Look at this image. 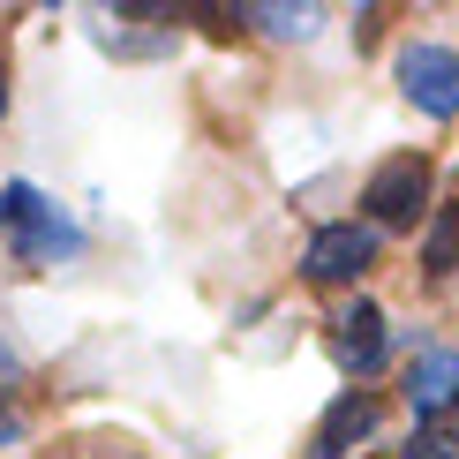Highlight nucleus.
<instances>
[{
    "label": "nucleus",
    "mask_w": 459,
    "mask_h": 459,
    "mask_svg": "<svg viewBox=\"0 0 459 459\" xmlns=\"http://www.w3.org/2000/svg\"><path fill=\"white\" fill-rule=\"evenodd\" d=\"M407 414L414 422H437V414H452L459 407V347H422L407 361Z\"/></svg>",
    "instance_id": "7"
},
{
    "label": "nucleus",
    "mask_w": 459,
    "mask_h": 459,
    "mask_svg": "<svg viewBox=\"0 0 459 459\" xmlns=\"http://www.w3.org/2000/svg\"><path fill=\"white\" fill-rule=\"evenodd\" d=\"M234 23H256L264 38H316V23H324V8L316 0H294V8H286V0H248V8H234Z\"/></svg>",
    "instance_id": "8"
},
{
    "label": "nucleus",
    "mask_w": 459,
    "mask_h": 459,
    "mask_svg": "<svg viewBox=\"0 0 459 459\" xmlns=\"http://www.w3.org/2000/svg\"><path fill=\"white\" fill-rule=\"evenodd\" d=\"M407 459H459V445H445V437H414V445H407Z\"/></svg>",
    "instance_id": "11"
},
{
    "label": "nucleus",
    "mask_w": 459,
    "mask_h": 459,
    "mask_svg": "<svg viewBox=\"0 0 459 459\" xmlns=\"http://www.w3.org/2000/svg\"><path fill=\"white\" fill-rule=\"evenodd\" d=\"M369 272H377V234L361 219L316 226L309 248H301V279H309V286H354V279H369Z\"/></svg>",
    "instance_id": "4"
},
{
    "label": "nucleus",
    "mask_w": 459,
    "mask_h": 459,
    "mask_svg": "<svg viewBox=\"0 0 459 459\" xmlns=\"http://www.w3.org/2000/svg\"><path fill=\"white\" fill-rule=\"evenodd\" d=\"M399 91H407V106L429 113V121H459V46L407 38V46H399Z\"/></svg>",
    "instance_id": "3"
},
{
    "label": "nucleus",
    "mask_w": 459,
    "mask_h": 459,
    "mask_svg": "<svg viewBox=\"0 0 459 459\" xmlns=\"http://www.w3.org/2000/svg\"><path fill=\"white\" fill-rule=\"evenodd\" d=\"M0 234H8L15 264H30V272H53V264L83 256V226H75L38 181H0Z\"/></svg>",
    "instance_id": "1"
},
{
    "label": "nucleus",
    "mask_w": 459,
    "mask_h": 459,
    "mask_svg": "<svg viewBox=\"0 0 459 459\" xmlns=\"http://www.w3.org/2000/svg\"><path fill=\"white\" fill-rule=\"evenodd\" d=\"M377 422H385V399H377L369 385H354V392H339L332 407H324V422L309 437V459H347L354 445H369Z\"/></svg>",
    "instance_id": "6"
},
{
    "label": "nucleus",
    "mask_w": 459,
    "mask_h": 459,
    "mask_svg": "<svg viewBox=\"0 0 459 459\" xmlns=\"http://www.w3.org/2000/svg\"><path fill=\"white\" fill-rule=\"evenodd\" d=\"M429 188H437V166L422 151H392L385 166H377L369 181H361V226H414L429 212Z\"/></svg>",
    "instance_id": "2"
},
{
    "label": "nucleus",
    "mask_w": 459,
    "mask_h": 459,
    "mask_svg": "<svg viewBox=\"0 0 459 459\" xmlns=\"http://www.w3.org/2000/svg\"><path fill=\"white\" fill-rule=\"evenodd\" d=\"M0 113H8V68H0Z\"/></svg>",
    "instance_id": "12"
},
{
    "label": "nucleus",
    "mask_w": 459,
    "mask_h": 459,
    "mask_svg": "<svg viewBox=\"0 0 459 459\" xmlns=\"http://www.w3.org/2000/svg\"><path fill=\"white\" fill-rule=\"evenodd\" d=\"M385 354H392V324H385V309H377L369 294L339 301V309H332V361L354 377V385H369V377L385 369Z\"/></svg>",
    "instance_id": "5"
},
{
    "label": "nucleus",
    "mask_w": 459,
    "mask_h": 459,
    "mask_svg": "<svg viewBox=\"0 0 459 459\" xmlns=\"http://www.w3.org/2000/svg\"><path fill=\"white\" fill-rule=\"evenodd\" d=\"M422 272L429 279L459 272V204H437L429 212V226H422Z\"/></svg>",
    "instance_id": "9"
},
{
    "label": "nucleus",
    "mask_w": 459,
    "mask_h": 459,
    "mask_svg": "<svg viewBox=\"0 0 459 459\" xmlns=\"http://www.w3.org/2000/svg\"><path fill=\"white\" fill-rule=\"evenodd\" d=\"M15 385H23V361H15V347H8V339H0V407H8V399H15Z\"/></svg>",
    "instance_id": "10"
}]
</instances>
